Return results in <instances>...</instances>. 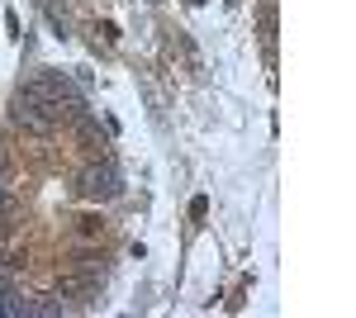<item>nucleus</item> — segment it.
I'll list each match as a JSON object with an SVG mask.
<instances>
[{"label": "nucleus", "instance_id": "nucleus-1", "mask_svg": "<svg viewBox=\"0 0 356 318\" xmlns=\"http://www.w3.org/2000/svg\"><path fill=\"white\" fill-rule=\"evenodd\" d=\"M119 190H124V181H119V166H114L110 152L86 161L81 176H76V195H81V200H114Z\"/></svg>", "mask_w": 356, "mask_h": 318}, {"label": "nucleus", "instance_id": "nucleus-2", "mask_svg": "<svg viewBox=\"0 0 356 318\" xmlns=\"http://www.w3.org/2000/svg\"><path fill=\"white\" fill-rule=\"evenodd\" d=\"M10 124L24 129L29 138H53L57 114H53V105H24V100H15V105H10Z\"/></svg>", "mask_w": 356, "mask_h": 318}, {"label": "nucleus", "instance_id": "nucleus-3", "mask_svg": "<svg viewBox=\"0 0 356 318\" xmlns=\"http://www.w3.org/2000/svg\"><path fill=\"white\" fill-rule=\"evenodd\" d=\"M72 133H76V143H81L86 152H100V148H105V138H100V119H95L90 109H86L81 119H72Z\"/></svg>", "mask_w": 356, "mask_h": 318}, {"label": "nucleus", "instance_id": "nucleus-4", "mask_svg": "<svg viewBox=\"0 0 356 318\" xmlns=\"http://www.w3.org/2000/svg\"><path fill=\"white\" fill-rule=\"evenodd\" d=\"M0 318H33V299H29L19 285L0 290Z\"/></svg>", "mask_w": 356, "mask_h": 318}, {"label": "nucleus", "instance_id": "nucleus-5", "mask_svg": "<svg viewBox=\"0 0 356 318\" xmlns=\"http://www.w3.org/2000/svg\"><path fill=\"white\" fill-rule=\"evenodd\" d=\"M100 233H105V218H100V214H81V218H76V238L95 242Z\"/></svg>", "mask_w": 356, "mask_h": 318}, {"label": "nucleus", "instance_id": "nucleus-6", "mask_svg": "<svg viewBox=\"0 0 356 318\" xmlns=\"http://www.w3.org/2000/svg\"><path fill=\"white\" fill-rule=\"evenodd\" d=\"M0 186H15V166H10L5 152H0Z\"/></svg>", "mask_w": 356, "mask_h": 318}]
</instances>
